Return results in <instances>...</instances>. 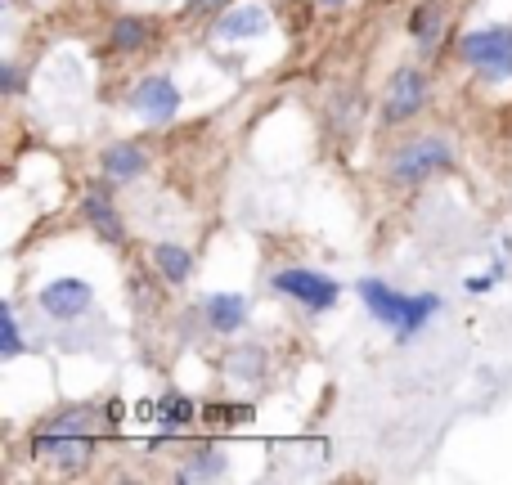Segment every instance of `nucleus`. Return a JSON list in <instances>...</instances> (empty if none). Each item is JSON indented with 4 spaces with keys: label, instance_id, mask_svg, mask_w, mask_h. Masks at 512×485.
<instances>
[{
    "label": "nucleus",
    "instance_id": "obj_1",
    "mask_svg": "<svg viewBox=\"0 0 512 485\" xmlns=\"http://www.w3.org/2000/svg\"><path fill=\"white\" fill-rule=\"evenodd\" d=\"M90 427H95V405H77L68 414L50 418L45 432L32 436V454L45 459L50 468H63V472H81L95 454V441H90Z\"/></svg>",
    "mask_w": 512,
    "mask_h": 485
},
{
    "label": "nucleus",
    "instance_id": "obj_2",
    "mask_svg": "<svg viewBox=\"0 0 512 485\" xmlns=\"http://www.w3.org/2000/svg\"><path fill=\"white\" fill-rule=\"evenodd\" d=\"M355 292H360V301L369 306V315L378 319L382 328H391L396 337H414L418 328H427L432 315L441 310V297H436V292H418V297H409V292H396L382 279H360Z\"/></svg>",
    "mask_w": 512,
    "mask_h": 485
},
{
    "label": "nucleus",
    "instance_id": "obj_3",
    "mask_svg": "<svg viewBox=\"0 0 512 485\" xmlns=\"http://www.w3.org/2000/svg\"><path fill=\"white\" fill-rule=\"evenodd\" d=\"M459 50L472 63V72H481L486 81L512 77V27H477L459 41Z\"/></svg>",
    "mask_w": 512,
    "mask_h": 485
},
{
    "label": "nucleus",
    "instance_id": "obj_4",
    "mask_svg": "<svg viewBox=\"0 0 512 485\" xmlns=\"http://www.w3.org/2000/svg\"><path fill=\"white\" fill-rule=\"evenodd\" d=\"M454 162V149L441 140V135H423V140L405 144V149L391 158V180H400V185H414V180H427L436 176V171H450Z\"/></svg>",
    "mask_w": 512,
    "mask_h": 485
},
{
    "label": "nucleus",
    "instance_id": "obj_5",
    "mask_svg": "<svg viewBox=\"0 0 512 485\" xmlns=\"http://www.w3.org/2000/svg\"><path fill=\"white\" fill-rule=\"evenodd\" d=\"M427 99H432V86H427V77L418 68H400L396 77L387 81V95H382V117H387L391 126L409 122V117H418L427 108Z\"/></svg>",
    "mask_w": 512,
    "mask_h": 485
},
{
    "label": "nucleus",
    "instance_id": "obj_6",
    "mask_svg": "<svg viewBox=\"0 0 512 485\" xmlns=\"http://www.w3.org/2000/svg\"><path fill=\"white\" fill-rule=\"evenodd\" d=\"M270 283H274V292L301 301L306 310H328L337 301V292H342V288H337V279H328V274H319V270H301V265L279 270Z\"/></svg>",
    "mask_w": 512,
    "mask_h": 485
},
{
    "label": "nucleus",
    "instance_id": "obj_7",
    "mask_svg": "<svg viewBox=\"0 0 512 485\" xmlns=\"http://www.w3.org/2000/svg\"><path fill=\"white\" fill-rule=\"evenodd\" d=\"M131 108L144 117V122H153V126L171 122V117L180 113V90H176V81H171V77H144L140 86L131 90Z\"/></svg>",
    "mask_w": 512,
    "mask_h": 485
},
{
    "label": "nucleus",
    "instance_id": "obj_8",
    "mask_svg": "<svg viewBox=\"0 0 512 485\" xmlns=\"http://www.w3.org/2000/svg\"><path fill=\"white\" fill-rule=\"evenodd\" d=\"M90 301H95V288H90L86 279H54V283L41 288V310L54 315V319H63V324L77 319V315H86Z\"/></svg>",
    "mask_w": 512,
    "mask_h": 485
},
{
    "label": "nucleus",
    "instance_id": "obj_9",
    "mask_svg": "<svg viewBox=\"0 0 512 485\" xmlns=\"http://www.w3.org/2000/svg\"><path fill=\"white\" fill-rule=\"evenodd\" d=\"M81 216H86L90 230H95L104 243H113V247L126 243V225H122V216H117L113 198H108L104 189H90V194L81 198Z\"/></svg>",
    "mask_w": 512,
    "mask_h": 485
},
{
    "label": "nucleus",
    "instance_id": "obj_10",
    "mask_svg": "<svg viewBox=\"0 0 512 485\" xmlns=\"http://www.w3.org/2000/svg\"><path fill=\"white\" fill-rule=\"evenodd\" d=\"M265 27H270V14H265V5H252V0H243V5L225 9V14L216 18V36H221V41H252Z\"/></svg>",
    "mask_w": 512,
    "mask_h": 485
},
{
    "label": "nucleus",
    "instance_id": "obj_11",
    "mask_svg": "<svg viewBox=\"0 0 512 485\" xmlns=\"http://www.w3.org/2000/svg\"><path fill=\"white\" fill-rule=\"evenodd\" d=\"M99 167H104L108 180L126 185V180H135V176H144V171H149V153H144L140 144L117 140V144H108V149L99 153Z\"/></svg>",
    "mask_w": 512,
    "mask_h": 485
},
{
    "label": "nucleus",
    "instance_id": "obj_12",
    "mask_svg": "<svg viewBox=\"0 0 512 485\" xmlns=\"http://www.w3.org/2000/svg\"><path fill=\"white\" fill-rule=\"evenodd\" d=\"M203 315H207V328H216V333H239L248 324V301L239 292H212L203 301Z\"/></svg>",
    "mask_w": 512,
    "mask_h": 485
},
{
    "label": "nucleus",
    "instance_id": "obj_13",
    "mask_svg": "<svg viewBox=\"0 0 512 485\" xmlns=\"http://www.w3.org/2000/svg\"><path fill=\"white\" fill-rule=\"evenodd\" d=\"M149 414H153V423H158L162 432H185V427L194 423L198 405L189 396H180V391H167V396L158 400V409H149Z\"/></svg>",
    "mask_w": 512,
    "mask_h": 485
},
{
    "label": "nucleus",
    "instance_id": "obj_14",
    "mask_svg": "<svg viewBox=\"0 0 512 485\" xmlns=\"http://www.w3.org/2000/svg\"><path fill=\"white\" fill-rule=\"evenodd\" d=\"M153 265H158V274L167 283H185L194 274V256L180 243H153Z\"/></svg>",
    "mask_w": 512,
    "mask_h": 485
},
{
    "label": "nucleus",
    "instance_id": "obj_15",
    "mask_svg": "<svg viewBox=\"0 0 512 485\" xmlns=\"http://www.w3.org/2000/svg\"><path fill=\"white\" fill-rule=\"evenodd\" d=\"M149 23L144 18H135V14H126V18H117L113 27H108V45H113L117 54H131V50H144L149 45Z\"/></svg>",
    "mask_w": 512,
    "mask_h": 485
},
{
    "label": "nucleus",
    "instance_id": "obj_16",
    "mask_svg": "<svg viewBox=\"0 0 512 485\" xmlns=\"http://www.w3.org/2000/svg\"><path fill=\"white\" fill-rule=\"evenodd\" d=\"M216 477H225V454L221 450H198L189 463H180V472H176V481H185V485H194V481H216Z\"/></svg>",
    "mask_w": 512,
    "mask_h": 485
},
{
    "label": "nucleus",
    "instance_id": "obj_17",
    "mask_svg": "<svg viewBox=\"0 0 512 485\" xmlns=\"http://www.w3.org/2000/svg\"><path fill=\"white\" fill-rule=\"evenodd\" d=\"M409 32H414L418 45H436V36H441V9L436 5H423L414 14V23H409Z\"/></svg>",
    "mask_w": 512,
    "mask_h": 485
},
{
    "label": "nucleus",
    "instance_id": "obj_18",
    "mask_svg": "<svg viewBox=\"0 0 512 485\" xmlns=\"http://www.w3.org/2000/svg\"><path fill=\"white\" fill-rule=\"evenodd\" d=\"M225 369H230V373H243V378H256V373L265 369L261 346H234L230 360H225Z\"/></svg>",
    "mask_w": 512,
    "mask_h": 485
},
{
    "label": "nucleus",
    "instance_id": "obj_19",
    "mask_svg": "<svg viewBox=\"0 0 512 485\" xmlns=\"http://www.w3.org/2000/svg\"><path fill=\"white\" fill-rule=\"evenodd\" d=\"M0 333H5V346H0V355H5V360H18V355H23V333H18L14 306L0 310Z\"/></svg>",
    "mask_w": 512,
    "mask_h": 485
},
{
    "label": "nucleus",
    "instance_id": "obj_20",
    "mask_svg": "<svg viewBox=\"0 0 512 485\" xmlns=\"http://www.w3.org/2000/svg\"><path fill=\"white\" fill-rule=\"evenodd\" d=\"M0 86H5L9 99L18 95V68H14V63H0Z\"/></svg>",
    "mask_w": 512,
    "mask_h": 485
},
{
    "label": "nucleus",
    "instance_id": "obj_21",
    "mask_svg": "<svg viewBox=\"0 0 512 485\" xmlns=\"http://www.w3.org/2000/svg\"><path fill=\"white\" fill-rule=\"evenodd\" d=\"M216 5H225V0H189V9H194V14H198V9H216Z\"/></svg>",
    "mask_w": 512,
    "mask_h": 485
},
{
    "label": "nucleus",
    "instance_id": "obj_22",
    "mask_svg": "<svg viewBox=\"0 0 512 485\" xmlns=\"http://www.w3.org/2000/svg\"><path fill=\"white\" fill-rule=\"evenodd\" d=\"M319 5H328V9H337V5H346V0H319Z\"/></svg>",
    "mask_w": 512,
    "mask_h": 485
}]
</instances>
